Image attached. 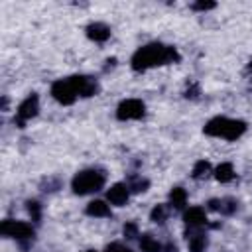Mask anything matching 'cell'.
<instances>
[{"label": "cell", "instance_id": "9", "mask_svg": "<svg viewBox=\"0 0 252 252\" xmlns=\"http://www.w3.org/2000/svg\"><path fill=\"white\" fill-rule=\"evenodd\" d=\"M183 220L189 224V226H203L207 222V215H205V209L203 207H189L185 213H183Z\"/></svg>", "mask_w": 252, "mask_h": 252}, {"label": "cell", "instance_id": "17", "mask_svg": "<svg viewBox=\"0 0 252 252\" xmlns=\"http://www.w3.org/2000/svg\"><path fill=\"white\" fill-rule=\"evenodd\" d=\"M207 171H209V161L201 159V161H197V163H195V167H193V177H195V179H199V177H203Z\"/></svg>", "mask_w": 252, "mask_h": 252}, {"label": "cell", "instance_id": "14", "mask_svg": "<svg viewBox=\"0 0 252 252\" xmlns=\"http://www.w3.org/2000/svg\"><path fill=\"white\" fill-rule=\"evenodd\" d=\"M140 248H142V252H161V244L152 234L140 236Z\"/></svg>", "mask_w": 252, "mask_h": 252}, {"label": "cell", "instance_id": "2", "mask_svg": "<svg viewBox=\"0 0 252 252\" xmlns=\"http://www.w3.org/2000/svg\"><path fill=\"white\" fill-rule=\"evenodd\" d=\"M104 185V173L98 171V169H85V171H79L73 181H71V187L77 195H87V193H94L98 189H102Z\"/></svg>", "mask_w": 252, "mask_h": 252}, {"label": "cell", "instance_id": "21", "mask_svg": "<svg viewBox=\"0 0 252 252\" xmlns=\"http://www.w3.org/2000/svg\"><path fill=\"white\" fill-rule=\"evenodd\" d=\"M124 234H126L128 238H134V236H136V224H134V222L126 224V226H124Z\"/></svg>", "mask_w": 252, "mask_h": 252}, {"label": "cell", "instance_id": "4", "mask_svg": "<svg viewBox=\"0 0 252 252\" xmlns=\"http://www.w3.org/2000/svg\"><path fill=\"white\" fill-rule=\"evenodd\" d=\"M144 112H146V106H144L142 100H138V98H126V100H122L118 104L116 118L118 120H138V118L144 116Z\"/></svg>", "mask_w": 252, "mask_h": 252}, {"label": "cell", "instance_id": "8", "mask_svg": "<svg viewBox=\"0 0 252 252\" xmlns=\"http://www.w3.org/2000/svg\"><path fill=\"white\" fill-rule=\"evenodd\" d=\"M128 197H130V191H128V187H126L124 183H114V185L106 191V199H108V203H112V205H116V207L126 205Z\"/></svg>", "mask_w": 252, "mask_h": 252}, {"label": "cell", "instance_id": "16", "mask_svg": "<svg viewBox=\"0 0 252 252\" xmlns=\"http://www.w3.org/2000/svg\"><path fill=\"white\" fill-rule=\"evenodd\" d=\"M215 177H217L220 183H228V181H232V177H234V169H232V165H230V163H220V165L215 169Z\"/></svg>", "mask_w": 252, "mask_h": 252}, {"label": "cell", "instance_id": "23", "mask_svg": "<svg viewBox=\"0 0 252 252\" xmlns=\"http://www.w3.org/2000/svg\"><path fill=\"white\" fill-rule=\"evenodd\" d=\"M250 69H252V61H250Z\"/></svg>", "mask_w": 252, "mask_h": 252}, {"label": "cell", "instance_id": "7", "mask_svg": "<svg viewBox=\"0 0 252 252\" xmlns=\"http://www.w3.org/2000/svg\"><path fill=\"white\" fill-rule=\"evenodd\" d=\"M71 81H73V85H75V89H77V94H79V96H93V94L98 91L96 81H94V79H91V77L75 75V77H71Z\"/></svg>", "mask_w": 252, "mask_h": 252}, {"label": "cell", "instance_id": "3", "mask_svg": "<svg viewBox=\"0 0 252 252\" xmlns=\"http://www.w3.org/2000/svg\"><path fill=\"white\" fill-rule=\"evenodd\" d=\"M51 94H53V98H55L57 102H61V104H73L75 98L79 96V94H77V89H75V85H73V81H71V77H69V79L55 81V83L51 85Z\"/></svg>", "mask_w": 252, "mask_h": 252}, {"label": "cell", "instance_id": "18", "mask_svg": "<svg viewBox=\"0 0 252 252\" xmlns=\"http://www.w3.org/2000/svg\"><path fill=\"white\" fill-rule=\"evenodd\" d=\"M165 217H167V211H165L163 205H158V207L152 211V220H156V222H163Z\"/></svg>", "mask_w": 252, "mask_h": 252}, {"label": "cell", "instance_id": "22", "mask_svg": "<svg viewBox=\"0 0 252 252\" xmlns=\"http://www.w3.org/2000/svg\"><path fill=\"white\" fill-rule=\"evenodd\" d=\"M193 8L195 10H211V8H215V4L213 2H197Z\"/></svg>", "mask_w": 252, "mask_h": 252}, {"label": "cell", "instance_id": "1", "mask_svg": "<svg viewBox=\"0 0 252 252\" xmlns=\"http://www.w3.org/2000/svg\"><path fill=\"white\" fill-rule=\"evenodd\" d=\"M175 59H177V51L173 47H167L163 43H148L132 55V69L134 71H146L150 67L171 63Z\"/></svg>", "mask_w": 252, "mask_h": 252}, {"label": "cell", "instance_id": "13", "mask_svg": "<svg viewBox=\"0 0 252 252\" xmlns=\"http://www.w3.org/2000/svg\"><path fill=\"white\" fill-rule=\"evenodd\" d=\"M87 215H91V217H108L110 207L104 201H91L87 205Z\"/></svg>", "mask_w": 252, "mask_h": 252}, {"label": "cell", "instance_id": "12", "mask_svg": "<svg viewBox=\"0 0 252 252\" xmlns=\"http://www.w3.org/2000/svg\"><path fill=\"white\" fill-rule=\"evenodd\" d=\"M187 244L191 252H203L207 248V236L203 232H191L187 234Z\"/></svg>", "mask_w": 252, "mask_h": 252}, {"label": "cell", "instance_id": "24", "mask_svg": "<svg viewBox=\"0 0 252 252\" xmlns=\"http://www.w3.org/2000/svg\"><path fill=\"white\" fill-rule=\"evenodd\" d=\"M89 252H96V250H89Z\"/></svg>", "mask_w": 252, "mask_h": 252}, {"label": "cell", "instance_id": "19", "mask_svg": "<svg viewBox=\"0 0 252 252\" xmlns=\"http://www.w3.org/2000/svg\"><path fill=\"white\" fill-rule=\"evenodd\" d=\"M28 211H30V215H32L33 220H39L41 213H39V203L37 201H28Z\"/></svg>", "mask_w": 252, "mask_h": 252}, {"label": "cell", "instance_id": "6", "mask_svg": "<svg viewBox=\"0 0 252 252\" xmlns=\"http://www.w3.org/2000/svg\"><path fill=\"white\" fill-rule=\"evenodd\" d=\"M37 110H39V98H37V94H30V96L18 106L16 124H18V126H24V122L30 120V118H33V116L37 114Z\"/></svg>", "mask_w": 252, "mask_h": 252}, {"label": "cell", "instance_id": "5", "mask_svg": "<svg viewBox=\"0 0 252 252\" xmlns=\"http://www.w3.org/2000/svg\"><path fill=\"white\" fill-rule=\"evenodd\" d=\"M0 232L4 236H12V238H18V240H28V238L33 236L32 224H28L24 220H4L0 224Z\"/></svg>", "mask_w": 252, "mask_h": 252}, {"label": "cell", "instance_id": "20", "mask_svg": "<svg viewBox=\"0 0 252 252\" xmlns=\"http://www.w3.org/2000/svg\"><path fill=\"white\" fill-rule=\"evenodd\" d=\"M106 252H132V250L126 248V246H122V244H118V242H114V244H110L106 248Z\"/></svg>", "mask_w": 252, "mask_h": 252}, {"label": "cell", "instance_id": "10", "mask_svg": "<svg viewBox=\"0 0 252 252\" xmlns=\"http://www.w3.org/2000/svg\"><path fill=\"white\" fill-rule=\"evenodd\" d=\"M226 124H228V118L217 116V118H213V120H209L205 124V134L207 136H219V138H222L224 136V130H226Z\"/></svg>", "mask_w": 252, "mask_h": 252}, {"label": "cell", "instance_id": "11", "mask_svg": "<svg viewBox=\"0 0 252 252\" xmlns=\"http://www.w3.org/2000/svg\"><path fill=\"white\" fill-rule=\"evenodd\" d=\"M87 35L93 39V41H106L110 37V28L106 24H100V22H94L87 28Z\"/></svg>", "mask_w": 252, "mask_h": 252}, {"label": "cell", "instance_id": "15", "mask_svg": "<svg viewBox=\"0 0 252 252\" xmlns=\"http://www.w3.org/2000/svg\"><path fill=\"white\" fill-rule=\"evenodd\" d=\"M185 201H187V193H185V189H181V187H173L171 193H169V203H171V207H175V209H183V207H185Z\"/></svg>", "mask_w": 252, "mask_h": 252}]
</instances>
